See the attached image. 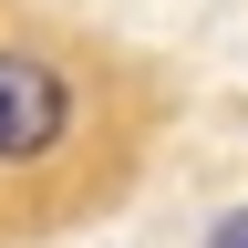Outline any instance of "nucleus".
Listing matches in <instances>:
<instances>
[{
	"label": "nucleus",
	"mask_w": 248,
	"mask_h": 248,
	"mask_svg": "<svg viewBox=\"0 0 248 248\" xmlns=\"http://www.w3.org/2000/svg\"><path fill=\"white\" fill-rule=\"evenodd\" d=\"M176 62L93 0H0V248H62L155 176Z\"/></svg>",
	"instance_id": "1"
},
{
	"label": "nucleus",
	"mask_w": 248,
	"mask_h": 248,
	"mask_svg": "<svg viewBox=\"0 0 248 248\" xmlns=\"http://www.w3.org/2000/svg\"><path fill=\"white\" fill-rule=\"evenodd\" d=\"M197 248H248V197H228L217 217H197Z\"/></svg>",
	"instance_id": "2"
}]
</instances>
